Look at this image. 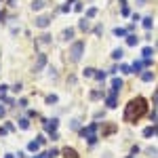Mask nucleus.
I'll return each instance as SVG.
<instances>
[{
  "label": "nucleus",
  "mask_w": 158,
  "mask_h": 158,
  "mask_svg": "<svg viewBox=\"0 0 158 158\" xmlns=\"http://www.w3.org/2000/svg\"><path fill=\"white\" fill-rule=\"evenodd\" d=\"M106 106L110 108V110H114V108L118 106V101H116V95H112V93L108 95V97H106Z\"/></svg>",
  "instance_id": "9"
},
{
  "label": "nucleus",
  "mask_w": 158,
  "mask_h": 158,
  "mask_svg": "<svg viewBox=\"0 0 158 158\" xmlns=\"http://www.w3.org/2000/svg\"><path fill=\"white\" fill-rule=\"evenodd\" d=\"M127 158H133V154H131V156H127Z\"/></svg>",
  "instance_id": "45"
},
{
  "label": "nucleus",
  "mask_w": 158,
  "mask_h": 158,
  "mask_svg": "<svg viewBox=\"0 0 158 158\" xmlns=\"http://www.w3.org/2000/svg\"><path fill=\"white\" fill-rule=\"evenodd\" d=\"M120 2V7H127V0H118Z\"/></svg>",
  "instance_id": "44"
},
{
  "label": "nucleus",
  "mask_w": 158,
  "mask_h": 158,
  "mask_svg": "<svg viewBox=\"0 0 158 158\" xmlns=\"http://www.w3.org/2000/svg\"><path fill=\"white\" fill-rule=\"evenodd\" d=\"M120 89H122V78H114V80H112L110 93H112V95H118V93H120Z\"/></svg>",
  "instance_id": "6"
},
{
  "label": "nucleus",
  "mask_w": 158,
  "mask_h": 158,
  "mask_svg": "<svg viewBox=\"0 0 158 158\" xmlns=\"http://www.w3.org/2000/svg\"><path fill=\"white\" fill-rule=\"evenodd\" d=\"M135 2H137V7H143V4H145V0H135Z\"/></svg>",
  "instance_id": "41"
},
{
  "label": "nucleus",
  "mask_w": 158,
  "mask_h": 158,
  "mask_svg": "<svg viewBox=\"0 0 158 158\" xmlns=\"http://www.w3.org/2000/svg\"><path fill=\"white\" fill-rule=\"evenodd\" d=\"M137 42H139V38L135 36V34H129V36H127V44H129V46H135Z\"/></svg>",
  "instance_id": "18"
},
{
  "label": "nucleus",
  "mask_w": 158,
  "mask_h": 158,
  "mask_svg": "<svg viewBox=\"0 0 158 158\" xmlns=\"http://www.w3.org/2000/svg\"><path fill=\"white\" fill-rule=\"evenodd\" d=\"M145 112H148V101L143 99V97H135V99H131L127 103V108H124V122H137L141 116H145Z\"/></svg>",
  "instance_id": "1"
},
{
  "label": "nucleus",
  "mask_w": 158,
  "mask_h": 158,
  "mask_svg": "<svg viewBox=\"0 0 158 158\" xmlns=\"http://www.w3.org/2000/svg\"><path fill=\"white\" fill-rule=\"evenodd\" d=\"M97 139H99L97 135H91V137H86V141H89V145H95V143H97Z\"/></svg>",
  "instance_id": "29"
},
{
  "label": "nucleus",
  "mask_w": 158,
  "mask_h": 158,
  "mask_svg": "<svg viewBox=\"0 0 158 158\" xmlns=\"http://www.w3.org/2000/svg\"><path fill=\"white\" fill-rule=\"evenodd\" d=\"M7 91H9L7 84H0V99H4V97H7Z\"/></svg>",
  "instance_id": "26"
},
{
  "label": "nucleus",
  "mask_w": 158,
  "mask_h": 158,
  "mask_svg": "<svg viewBox=\"0 0 158 158\" xmlns=\"http://www.w3.org/2000/svg\"><path fill=\"white\" fill-rule=\"evenodd\" d=\"M127 32H129V30H124V28H116V30H114V36H120V38H122V36H129Z\"/></svg>",
  "instance_id": "23"
},
{
  "label": "nucleus",
  "mask_w": 158,
  "mask_h": 158,
  "mask_svg": "<svg viewBox=\"0 0 158 158\" xmlns=\"http://www.w3.org/2000/svg\"><path fill=\"white\" fill-rule=\"evenodd\" d=\"M101 32H103V28H101V25H97V28H95V34H97V36H101Z\"/></svg>",
  "instance_id": "39"
},
{
  "label": "nucleus",
  "mask_w": 158,
  "mask_h": 158,
  "mask_svg": "<svg viewBox=\"0 0 158 158\" xmlns=\"http://www.w3.org/2000/svg\"><path fill=\"white\" fill-rule=\"evenodd\" d=\"M95 74H97L95 68H84V70H82V76H84V78H95Z\"/></svg>",
  "instance_id": "13"
},
{
  "label": "nucleus",
  "mask_w": 158,
  "mask_h": 158,
  "mask_svg": "<svg viewBox=\"0 0 158 158\" xmlns=\"http://www.w3.org/2000/svg\"><path fill=\"white\" fill-rule=\"evenodd\" d=\"M46 156H48V158H55V156H59V150H55V148L48 150V152H46Z\"/></svg>",
  "instance_id": "30"
},
{
  "label": "nucleus",
  "mask_w": 158,
  "mask_h": 158,
  "mask_svg": "<svg viewBox=\"0 0 158 158\" xmlns=\"http://www.w3.org/2000/svg\"><path fill=\"white\" fill-rule=\"evenodd\" d=\"M4 19H7V13H4V11H0V23H2Z\"/></svg>",
  "instance_id": "40"
},
{
  "label": "nucleus",
  "mask_w": 158,
  "mask_h": 158,
  "mask_svg": "<svg viewBox=\"0 0 158 158\" xmlns=\"http://www.w3.org/2000/svg\"><path fill=\"white\" fill-rule=\"evenodd\" d=\"M78 28L82 30V32H86V30H89V21H86V19H82V21H80V25H78Z\"/></svg>",
  "instance_id": "28"
},
{
  "label": "nucleus",
  "mask_w": 158,
  "mask_h": 158,
  "mask_svg": "<svg viewBox=\"0 0 158 158\" xmlns=\"http://www.w3.org/2000/svg\"><path fill=\"white\" fill-rule=\"evenodd\" d=\"M72 38H74V30L72 28H65L61 32V40H72Z\"/></svg>",
  "instance_id": "11"
},
{
  "label": "nucleus",
  "mask_w": 158,
  "mask_h": 158,
  "mask_svg": "<svg viewBox=\"0 0 158 158\" xmlns=\"http://www.w3.org/2000/svg\"><path fill=\"white\" fill-rule=\"evenodd\" d=\"M141 19H143V17H139V15H137V13H135V15H133V23H137V21H141Z\"/></svg>",
  "instance_id": "38"
},
{
  "label": "nucleus",
  "mask_w": 158,
  "mask_h": 158,
  "mask_svg": "<svg viewBox=\"0 0 158 158\" xmlns=\"http://www.w3.org/2000/svg\"><path fill=\"white\" fill-rule=\"evenodd\" d=\"M4 158H17V154H7Z\"/></svg>",
  "instance_id": "43"
},
{
  "label": "nucleus",
  "mask_w": 158,
  "mask_h": 158,
  "mask_svg": "<svg viewBox=\"0 0 158 158\" xmlns=\"http://www.w3.org/2000/svg\"><path fill=\"white\" fill-rule=\"evenodd\" d=\"M152 55H154V48H152V46H145L143 51H141V57H143V59H152Z\"/></svg>",
  "instance_id": "14"
},
{
  "label": "nucleus",
  "mask_w": 158,
  "mask_h": 158,
  "mask_svg": "<svg viewBox=\"0 0 158 158\" xmlns=\"http://www.w3.org/2000/svg\"><path fill=\"white\" fill-rule=\"evenodd\" d=\"M44 65H46V55H44V53H38L36 63H34V72H42V70H44Z\"/></svg>",
  "instance_id": "4"
},
{
  "label": "nucleus",
  "mask_w": 158,
  "mask_h": 158,
  "mask_svg": "<svg viewBox=\"0 0 158 158\" xmlns=\"http://www.w3.org/2000/svg\"><path fill=\"white\" fill-rule=\"evenodd\" d=\"M48 23H51V17H38L36 19V28H48Z\"/></svg>",
  "instance_id": "8"
},
{
  "label": "nucleus",
  "mask_w": 158,
  "mask_h": 158,
  "mask_svg": "<svg viewBox=\"0 0 158 158\" xmlns=\"http://www.w3.org/2000/svg\"><path fill=\"white\" fill-rule=\"evenodd\" d=\"M42 124H44V129L48 131V133H55V129L59 127V120L57 118H53V120H42Z\"/></svg>",
  "instance_id": "5"
},
{
  "label": "nucleus",
  "mask_w": 158,
  "mask_h": 158,
  "mask_svg": "<svg viewBox=\"0 0 158 158\" xmlns=\"http://www.w3.org/2000/svg\"><path fill=\"white\" fill-rule=\"evenodd\" d=\"M145 152H148V156H152V158H158V150H156V148H148Z\"/></svg>",
  "instance_id": "27"
},
{
  "label": "nucleus",
  "mask_w": 158,
  "mask_h": 158,
  "mask_svg": "<svg viewBox=\"0 0 158 158\" xmlns=\"http://www.w3.org/2000/svg\"><path fill=\"white\" fill-rule=\"evenodd\" d=\"M97 129H99V124H97V122H91L86 129H80V137H91V135L97 133Z\"/></svg>",
  "instance_id": "3"
},
{
  "label": "nucleus",
  "mask_w": 158,
  "mask_h": 158,
  "mask_svg": "<svg viewBox=\"0 0 158 158\" xmlns=\"http://www.w3.org/2000/svg\"><path fill=\"white\" fill-rule=\"evenodd\" d=\"M141 80H143V82H152V80H154V72H150V70L143 72L141 74Z\"/></svg>",
  "instance_id": "16"
},
{
  "label": "nucleus",
  "mask_w": 158,
  "mask_h": 158,
  "mask_svg": "<svg viewBox=\"0 0 158 158\" xmlns=\"http://www.w3.org/2000/svg\"><path fill=\"white\" fill-rule=\"evenodd\" d=\"M42 7H44V2H42V0H34V2H32V11H40Z\"/></svg>",
  "instance_id": "21"
},
{
  "label": "nucleus",
  "mask_w": 158,
  "mask_h": 158,
  "mask_svg": "<svg viewBox=\"0 0 158 158\" xmlns=\"http://www.w3.org/2000/svg\"><path fill=\"white\" fill-rule=\"evenodd\" d=\"M7 133H9V127H0V137H4Z\"/></svg>",
  "instance_id": "35"
},
{
  "label": "nucleus",
  "mask_w": 158,
  "mask_h": 158,
  "mask_svg": "<svg viewBox=\"0 0 158 158\" xmlns=\"http://www.w3.org/2000/svg\"><path fill=\"white\" fill-rule=\"evenodd\" d=\"M38 158H40V156H38Z\"/></svg>",
  "instance_id": "46"
},
{
  "label": "nucleus",
  "mask_w": 158,
  "mask_h": 158,
  "mask_svg": "<svg viewBox=\"0 0 158 158\" xmlns=\"http://www.w3.org/2000/svg\"><path fill=\"white\" fill-rule=\"evenodd\" d=\"M152 101H154V106L158 108V91H156V93H154V95H152Z\"/></svg>",
  "instance_id": "36"
},
{
  "label": "nucleus",
  "mask_w": 158,
  "mask_h": 158,
  "mask_svg": "<svg viewBox=\"0 0 158 158\" xmlns=\"http://www.w3.org/2000/svg\"><path fill=\"white\" fill-rule=\"evenodd\" d=\"M19 129H30V120H28V118H19Z\"/></svg>",
  "instance_id": "22"
},
{
  "label": "nucleus",
  "mask_w": 158,
  "mask_h": 158,
  "mask_svg": "<svg viewBox=\"0 0 158 158\" xmlns=\"http://www.w3.org/2000/svg\"><path fill=\"white\" fill-rule=\"evenodd\" d=\"M120 13H122V15H124V17H127V15H129V13H131V11H129V7H122V9H120Z\"/></svg>",
  "instance_id": "37"
},
{
  "label": "nucleus",
  "mask_w": 158,
  "mask_h": 158,
  "mask_svg": "<svg viewBox=\"0 0 158 158\" xmlns=\"http://www.w3.org/2000/svg\"><path fill=\"white\" fill-rule=\"evenodd\" d=\"M89 97H91V99H93V101H95V99H101V97H103V89L91 91V95H89Z\"/></svg>",
  "instance_id": "19"
},
{
  "label": "nucleus",
  "mask_w": 158,
  "mask_h": 158,
  "mask_svg": "<svg viewBox=\"0 0 158 158\" xmlns=\"http://www.w3.org/2000/svg\"><path fill=\"white\" fill-rule=\"evenodd\" d=\"M70 127H72L74 131H80V124H78V120H72V122H70Z\"/></svg>",
  "instance_id": "33"
},
{
  "label": "nucleus",
  "mask_w": 158,
  "mask_h": 158,
  "mask_svg": "<svg viewBox=\"0 0 158 158\" xmlns=\"http://www.w3.org/2000/svg\"><path fill=\"white\" fill-rule=\"evenodd\" d=\"M152 135H156V129L154 127H145L143 129V137H152Z\"/></svg>",
  "instance_id": "20"
},
{
  "label": "nucleus",
  "mask_w": 158,
  "mask_h": 158,
  "mask_svg": "<svg viewBox=\"0 0 158 158\" xmlns=\"http://www.w3.org/2000/svg\"><path fill=\"white\" fill-rule=\"evenodd\" d=\"M141 23H143L145 30H152V25H154V19H152V17H143V19H141Z\"/></svg>",
  "instance_id": "17"
},
{
  "label": "nucleus",
  "mask_w": 158,
  "mask_h": 158,
  "mask_svg": "<svg viewBox=\"0 0 158 158\" xmlns=\"http://www.w3.org/2000/svg\"><path fill=\"white\" fill-rule=\"evenodd\" d=\"M11 91H13V93H19V91H21V82L13 84V86H11Z\"/></svg>",
  "instance_id": "32"
},
{
  "label": "nucleus",
  "mask_w": 158,
  "mask_h": 158,
  "mask_svg": "<svg viewBox=\"0 0 158 158\" xmlns=\"http://www.w3.org/2000/svg\"><path fill=\"white\" fill-rule=\"evenodd\" d=\"M46 103H57V95H46Z\"/></svg>",
  "instance_id": "31"
},
{
  "label": "nucleus",
  "mask_w": 158,
  "mask_h": 158,
  "mask_svg": "<svg viewBox=\"0 0 158 158\" xmlns=\"http://www.w3.org/2000/svg\"><path fill=\"white\" fill-rule=\"evenodd\" d=\"M40 145H42V143H40L38 139H36V141H30V143H28V150H30V152H38V150H40Z\"/></svg>",
  "instance_id": "15"
},
{
  "label": "nucleus",
  "mask_w": 158,
  "mask_h": 158,
  "mask_svg": "<svg viewBox=\"0 0 158 158\" xmlns=\"http://www.w3.org/2000/svg\"><path fill=\"white\" fill-rule=\"evenodd\" d=\"M40 42H44V44H48V42H51V36H48V34H44V36L40 38Z\"/></svg>",
  "instance_id": "34"
},
{
  "label": "nucleus",
  "mask_w": 158,
  "mask_h": 158,
  "mask_svg": "<svg viewBox=\"0 0 158 158\" xmlns=\"http://www.w3.org/2000/svg\"><path fill=\"white\" fill-rule=\"evenodd\" d=\"M82 53H84V42L82 40H76L72 42V46H70V59L72 61H80V57H82Z\"/></svg>",
  "instance_id": "2"
},
{
  "label": "nucleus",
  "mask_w": 158,
  "mask_h": 158,
  "mask_svg": "<svg viewBox=\"0 0 158 158\" xmlns=\"http://www.w3.org/2000/svg\"><path fill=\"white\" fill-rule=\"evenodd\" d=\"M95 15H97V9H95V7H91L89 11H86V19H93Z\"/></svg>",
  "instance_id": "25"
},
{
  "label": "nucleus",
  "mask_w": 158,
  "mask_h": 158,
  "mask_svg": "<svg viewBox=\"0 0 158 158\" xmlns=\"http://www.w3.org/2000/svg\"><path fill=\"white\" fill-rule=\"evenodd\" d=\"M143 61H135L133 65H131V68H133V74H143Z\"/></svg>",
  "instance_id": "10"
},
{
  "label": "nucleus",
  "mask_w": 158,
  "mask_h": 158,
  "mask_svg": "<svg viewBox=\"0 0 158 158\" xmlns=\"http://www.w3.org/2000/svg\"><path fill=\"white\" fill-rule=\"evenodd\" d=\"M106 78H108V74H106V72H99V70H97V74H95V80H99V82H103Z\"/></svg>",
  "instance_id": "24"
},
{
  "label": "nucleus",
  "mask_w": 158,
  "mask_h": 158,
  "mask_svg": "<svg viewBox=\"0 0 158 158\" xmlns=\"http://www.w3.org/2000/svg\"><path fill=\"white\" fill-rule=\"evenodd\" d=\"M61 154H63L65 158H80V156H78V152H76L74 148H70V145H68V148H63V150H61Z\"/></svg>",
  "instance_id": "7"
},
{
  "label": "nucleus",
  "mask_w": 158,
  "mask_h": 158,
  "mask_svg": "<svg viewBox=\"0 0 158 158\" xmlns=\"http://www.w3.org/2000/svg\"><path fill=\"white\" fill-rule=\"evenodd\" d=\"M122 57H124V51H122V48H114V51H112V59H114V61H120Z\"/></svg>",
  "instance_id": "12"
},
{
  "label": "nucleus",
  "mask_w": 158,
  "mask_h": 158,
  "mask_svg": "<svg viewBox=\"0 0 158 158\" xmlns=\"http://www.w3.org/2000/svg\"><path fill=\"white\" fill-rule=\"evenodd\" d=\"M4 114H7V110H4V108H2V106H0V118H2V116H4Z\"/></svg>",
  "instance_id": "42"
}]
</instances>
